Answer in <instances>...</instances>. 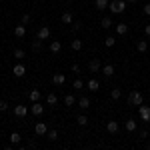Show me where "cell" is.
I'll return each instance as SVG.
<instances>
[{"instance_id":"18","label":"cell","mask_w":150,"mask_h":150,"mask_svg":"<svg viewBox=\"0 0 150 150\" xmlns=\"http://www.w3.org/2000/svg\"><path fill=\"white\" fill-rule=\"evenodd\" d=\"M94 8H96V10H106V8H108V0H94Z\"/></svg>"},{"instance_id":"12","label":"cell","mask_w":150,"mask_h":150,"mask_svg":"<svg viewBox=\"0 0 150 150\" xmlns=\"http://www.w3.org/2000/svg\"><path fill=\"white\" fill-rule=\"evenodd\" d=\"M118 122L116 120H110L108 124H106V130H108V134H118Z\"/></svg>"},{"instance_id":"11","label":"cell","mask_w":150,"mask_h":150,"mask_svg":"<svg viewBox=\"0 0 150 150\" xmlns=\"http://www.w3.org/2000/svg\"><path fill=\"white\" fill-rule=\"evenodd\" d=\"M100 72H102L104 76H108V78H110V76H114L116 68H114V66H112V64H104V66H102V70H100Z\"/></svg>"},{"instance_id":"16","label":"cell","mask_w":150,"mask_h":150,"mask_svg":"<svg viewBox=\"0 0 150 150\" xmlns=\"http://www.w3.org/2000/svg\"><path fill=\"white\" fill-rule=\"evenodd\" d=\"M14 36H16V38H24V36H26V28H24V24H18V26L14 28Z\"/></svg>"},{"instance_id":"41","label":"cell","mask_w":150,"mask_h":150,"mask_svg":"<svg viewBox=\"0 0 150 150\" xmlns=\"http://www.w3.org/2000/svg\"><path fill=\"white\" fill-rule=\"evenodd\" d=\"M144 14H148V16H150V4H146V6H144Z\"/></svg>"},{"instance_id":"31","label":"cell","mask_w":150,"mask_h":150,"mask_svg":"<svg viewBox=\"0 0 150 150\" xmlns=\"http://www.w3.org/2000/svg\"><path fill=\"white\" fill-rule=\"evenodd\" d=\"M72 88H74V90H82V88H84V82H82V78H76V80L72 82Z\"/></svg>"},{"instance_id":"17","label":"cell","mask_w":150,"mask_h":150,"mask_svg":"<svg viewBox=\"0 0 150 150\" xmlns=\"http://www.w3.org/2000/svg\"><path fill=\"white\" fill-rule=\"evenodd\" d=\"M52 82H54V84H56V86H62V84H64V82H66V76H64V74H60V72H58V74H54V76H52Z\"/></svg>"},{"instance_id":"5","label":"cell","mask_w":150,"mask_h":150,"mask_svg":"<svg viewBox=\"0 0 150 150\" xmlns=\"http://www.w3.org/2000/svg\"><path fill=\"white\" fill-rule=\"evenodd\" d=\"M12 74H14L16 78H22L24 74H26V66H24L22 62H18V64H16V66L12 68Z\"/></svg>"},{"instance_id":"20","label":"cell","mask_w":150,"mask_h":150,"mask_svg":"<svg viewBox=\"0 0 150 150\" xmlns=\"http://www.w3.org/2000/svg\"><path fill=\"white\" fill-rule=\"evenodd\" d=\"M78 106H80L82 110H86V108H88V106H90V98H88V96H82V98H78Z\"/></svg>"},{"instance_id":"24","label":"cell","mask_w":150,"mask_h":150,"mask_svg":"<svg viewBox=\"0 0 150 150\" xmlns=\"http://www.w3.org/2000/svg\"><path fill=\"white\" fill-rule=\"evenodd\" d=\"M136 50H138L140 54H144V52L148 50V42H146V40H138V44H136Z\"/></svg>"},{"instance_id":"40","label":"cell","mask_w":150,"mask_h":150,"mask_svg":"<svg viewBox=\"0 0 150 150\" xmlns=\"http://www.w3.org/2000/svg\"><path fill=\"white\" fill-rule=\"evenodd\" d=\"M144 32H146V36H150V24H146V26H144Z\"/></svg>"},{"instance_id":"33","label":"cell","mask_w":150,"mask_h":150,"mask_svg":"<svg viewBox=\"0 0 150 150\" xmlns=\"http://www.w3.org/2000/svg\"><path fill=\"white\" fill-rule=\"evenodd\" d=\"M32 50H42V40L40 38H36L34 42H32Z\"/></svg>"},{"instance_id":"19","label":"cell","mask_w":150,"mask_h":150,"mask_svg":"<svg viewBox=\"0 0 150 150\" xmlns=\"http://www.w3.org/2000/svg\"><path fill=\"white\" fill-rule=\"evenodd\" d=\"M124 126H126L128 132H136L138 124H136V120H134V118H130V120H126V124H124Z\"/></svg>"},{"instance_id":"8","label":"cell","mask_w":150,"mask_h":150,"mask_svg":"<svg viewBox=\"0 0 150 150\" xmlns=\"http://www.w3.org/2000/svg\"><path fill=\"white\" fill-rule=\"evenodd\" d=\"M34 132L38 134V136H44V134L48 132L46 124H44V122H36V126H34Z\"/></svg>"},{"instance_id":"21","label":"cell","mask_w":150,"mask_h":150,"mask_svg":"<svg viewBox=\"0 0 150 150\" xmlns=\"http://www.w3.org/2000/svg\"><path fill=\"white\" fill-rule=\"evenodd\" d=\"M62 50V44H60V40H52V44H50V52L52 54H58Z\"/></svg>"},{"instance_id":"36","label":"cell","mask_w":150,"mask_h":150,"mask_svg":"<svg viewBox=\"0 0 150 150\" xmlns=\"http://www.w3.org/2000/svg\"><path fill=\"white\" fill-rule=\"evenodd\" d=\"M138 136H140L142 140H144V138H148V130H146V128H142V130L138 132Z\"/></svg>"},{"instance_id":"34","label":"cell","mask_w":150,"mask_h":150,"mask_svg":"<svg viewBox=\"0 0 150 150\" xmlns=\"http://www.w3.org/2000/svg\"><path fill=\"white\" fill-rule=\"evenodd\" d=\"M46 136H48V140H56L58 138V130H48Z\"/></svg>"},{"instance_id":"6","label":"cell","mask_w":150,"mask_h":150,"mask_svg":"<svg viewBox=\"0 0 150 150\" xmlns=\"http://www.w3.org/2000/svg\"><path fill=\"white\" fill-rule=\"evenodd\" d=\"M30 112H32L34 116H42V114H44V106L40 104V100H38V102H32V106H30Z\"/></svg>"},{"instance_id":"7","label":"cell","mask_w":150,"mask_h":150,"mask_svg":"<svg viewBox=\"0 0 150 150\" xmlns=\"http://www.w3.org/2000/svg\"><path fill=\"white\" fill-rule=\"evenodd\" d=\"M36 38H40V40H46V38H50V28H48V26H42V28L36 32Z\"/></svg>"},{"instance_id":"2","label":"cell","mask_w":150,"mask_h":150,"mask_svg":"<svg viewBox=\"0 0 150 150\" xmlns=\"http://www.w3.org/2000/svg\"><path fill=\"white\" fill-rule=\"evenodd\" d=\"M128 104H132V106H140L142 104V94L138 90H132V92L128 94Z\"/></svg>"},{"instance_id":"28","label":"cell","mask_w":150,"mask_h":150,"mask_svg":"<svg viewBox=\"0 0 150 150\" xmlns=\"http://www.w3.org/2000/svg\"><path fill=\"white\" fill-rule=\"evenodd\" d=\"M116 44V38L114 36H106V38H104V46L106 48H112Z\"/></svg>"},{"instance_id":"25","label":"cell","mask_w":150,"mask_h":150,"mask_svg":"<svg viewBox=\"0 0 150 150\" xmlns=\"http://www.w3.org/2000/svg\"><path fill=\"white\" fill-rule=\"evenodd\" d=\"M12 54H14V58H16L18 62H22V60H24V56H26V52H24L22 48H16V50H14Z\"/></svg>"},{"instance_id":"22","label":"cell","mask_w":150,"mask_h":150,"mask_svg":"<svg viewBox=\"0 0 150 150\" xmlns=\"http://www.w3.org/2000/svg\"><path fill=\"white\" fill-rule=\"evenodd\" d=\"M70 48H72L74 52H78V50H82V40H80V38H74V40L70 42Z\"/></svg>"},{"instance_id":"14","label":"cell","mask_w":150,"mask_h":150,"mask_svg":"<svg viewBox=\"0 0 150 150\" xmlns=\"http://www.w3.org/2000/svg\"><path fill=\"white\" fill-rule=\"evenodd\" d=\"M86 88H88V90H92V92H96V90L100 88V82L96 80V78H90V80L86 82Z\"/></svg>"},{"instance_id":"30","label":"cell","mask_w":150,"mask_h":150,"mask_svg":"<svg viewBox=\"0 0 150 150\" xmlns=\"http://www.w3.org/2000/svg\"><path fill=\"white\" fill-rule=\"evenodd\" d=\"M100 24H102V28H112V18L110 16H104L102 20H100Z\"/></svg>"},{"instance_id":"23","label":"cell","mask_w":150,"mask_h":150,"mask_svg":"<svg viewBox=\"0 0 150 150\" xmlns=\"http://www.w3.org/2000/svg\"><path fill=\"white\" fill-rule=\"evenodd\" d=\"M22 142V134L20 132H12L10 134V144H20Z\"/></svg>"},{"instance_id":"38","label":"cell","mask_w":150,"mask_h":150,"mask_svg":"<svg viewBox=\"0 0 150 150\" xmlns=\"http://www.w3.org/2000/svg\"><path fill=\"white\" fill-rule=\"evenodd\" d=\"M20 22H22V24H28V22H30V14H22Z\"/></svg>"},{"instance_id":"4","label":"cell","mask_w":150,"mask_h":150,"mask_svg":"<svg viewBox=\"0 0 150 150\" xmlns=\"http://www.w3.org/2000/svg\"><path fill=\"white\" fill-rule=\"evenodd\" d=\"M100 70H102V62H100V60H98V58H92V60H90V62H88V72H100Z\"/></svg>"},{"instance_id":"26","label":"cell","mask_w":150,"mask_h":150,"mask_svg":"<svg viewBox=\"0 0 150 150\" xmlns=\"http://www.w3.org/2000/svg\"><path fill=\"white\" fill-rule=\"evenodd\" d=\"M64 104H66L68 108H72V106L76 104V98H74L72 94H66V96H64Z\"/></svg>"},{"instance_id":"9","label":"cell","mask_w":150,"mask_h":150,"mask_svg":"<svg viewBox=\"0 0 150 150\" xmlns=\"http://www.w3.org/2000/svg\"><path fill=\"white\" fill-rule=\"evenodd\" d=\"M14 114L18 116V118H24V116L28 114V108H26V106H24V104H18V106H16V108H14Z\"/></svg>"},{"instance_id":"32","label":"cell","mask_w":150,"mask_h":150,"mask_svg":"<svg viewBox=\"0 0 150 150\" xmlns=\"http://www.w3.org/2000/svg\"><path fill=\"white\" fill-rule=\"evenodd\" d=\"M110 96H112V100H118V98L122 96V92H120V88H112V90H110Z\"/></svg>"},{"instance_id":"10","label":"cell","mask_w":150,"mask_h":150,"mask_svg":"<svg viewBox=\"0 0 150 150\" xmlns=\"http://www.w3.org/2000/svg\"><path fill=\"white\" fill-rule=\"evenodd\" d=\"M116 34H118V36H126L128 34V24L118 22V24H116Z\"/></svg>"},{"instance_id":"29","label":"cell","mask_w":150,"mask_h":150,"mask_svg":"<svg viewBox=\"0 0 150 150\" xmlns=\"http://www.w3.org/2000/svg\"><path fill=\"white\" fill-rule=\"evenodd\" d=\"M76 122H78L80 126H88V118H86V114H78L76 116Z\"/></svg>"},{"instance_id":"27","label":"cell","mask_w":150,"mask_h":150,"mask_svg":"<svg viewBox=\"0 0 150 150\" xmlns=\"http://www.w3.org/2000/svg\"><path fill=\"white\" fill-rule=\"evenodd\" d=\"M46 102L50 104V106H56V104H58V96H56L54 92H50V94L46 96Z\"/></svg>"},{"instance_id":"35","label":"cell","mask_w":150,"mask_h":150,"mask_svg":"<svg viewBox=\"0 0 150 150\" xmlns=\"http://www.w3.org/2000/svg\"><path fill=\"white\" fill-rule=\"evenodd\" d=\"M8 110V102L6 100H0V112H6Z\"/></svg>"},{"instance_id":"15","label":"cell","mask_w":150,"mask_h":150,"mask_svg":"<svg viewBox=\"0 0 150 150\" xmlns=\"http://www.w3.org/2000/svg\"><path fill=\"white\" fill-rule=\"evenodd\" d=\"M28 98H30V102H38V100L42 98V94H40V90H38V88H34V90H30Z\"/></svg>"},{"instance_id":"39","label":"cell","mask_w":150,"mask_h":150,"mask_svg":"<svg viewBox=\"0 0 150 150\" xmlns=\"http://www.w3.org/2000/svg\"><path fill=\"white\" fill-rule=\"evenodd\" d=\"M70 70H72L74 74H80V66H78V64H72V66H70Z\"/></svg>"},{"instance_id":"42","label":"cell","mask_w":150,"mask_h":150,"mask_svg":"<svg viewBox=\"0 0 150 150\" xmlns=\"http://www.w3.org/2000/svg\"><path fill=\"white\" fill-rule=\"evenodd\" d=\"M128 2H132V4H136V2H138V0H128Z\"/></svg>"},{"instance_id":"3","label":"cell","mask_w":150,"mask_h":150,"mask_svg":"<svg viewBox=\"0 0 150 150\" xmlns=\"http://www.w3.org/2000/svg\"><path fill=\"white\" fill-rule=\"evenodd\" d=\"M138 116L144 120V122H150V106L140 104V106H138Z\"/></svg>"},{"instance_id":"13","label":"cell","mask_w":150,"mask_h":150,"mask_svg":"<svg viewBox=\"0 0 150 150\" xmlns=\"http://www.w3.org/2000/svg\"><path fill=\"white\" fill-rule=\"evenodd\" d=\"M60 20H62V24H72L74 22V16H72V12H62V16H60Z\"/></svg>"},{"instance_id":"37","label":"cell","mask_w":150,"mask_h":150,"mask_svg":"<svg viewBox=\"0 0 150 150\" xmlns=\"http://www.w3.org/2000/svg\"><path fill=\"white\" fill-rule=\"evenodd\" d=\"M70 26H72V30H74V32H78V30L82 28V24H80V22H72Z\"/></svg>"},{"instance_id":"1","label":"cell","mask_w":150,"mask_h":150,"mask_svg":"<svg viewBox=\"0 0 150 150\" xmlns=\"http://www.w3.org/2000/svg\"><path fill=\"white\" fill-rule=\"evenodd\" d=\"M108 10L112 14H122L126 10V2L124 0H112V2H108Z\"/></svg>"}]
</instances>
